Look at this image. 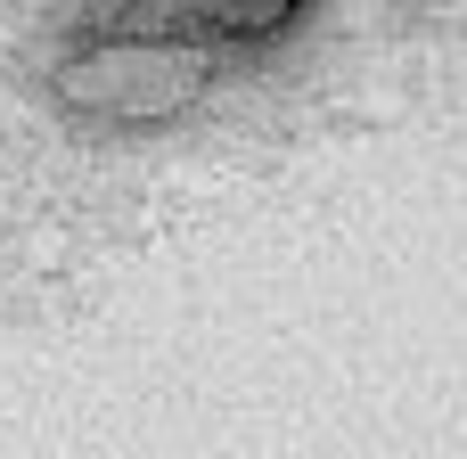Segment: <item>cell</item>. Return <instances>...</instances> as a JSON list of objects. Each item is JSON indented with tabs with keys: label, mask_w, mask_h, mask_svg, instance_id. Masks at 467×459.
Instances as JSON below:
<instances>
[{
	"label": "cell",
	"mask_w": 467,
	"mask_h": 459,
	"mask_svg": "<svg viewBox=\"0 0 467 459\" xmlns=\"http://www.w3.org/2000/svg\"><path fill=\"white\" fill-rule=\"evenodd\" d=\"M213 90V49L172 33H99L57 66V107L90 131H156Z\"/></svg>",
	"instance_id": "6da1fadb"
},
{
	"label": "cell",
	"mask_w": 467,
	"mask_h": 459,
	"mask_svg": "<svg viewBox=\"0 0 467 459\" xmlns=\"http://www.w3.org/2000/svg\"><path fill=\"white\" fill-rule=\"evenodd\" d=\"M304 8L312 0H197V25L189 33H205V49H254V41L287 33Z\"/></svg>",
	"instance_id": "7a4b0ae2"
}]
</instances>
